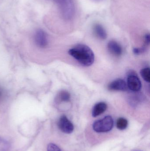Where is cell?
<instances>
[{
	"label": "cell",
	"instance_id": "1",
	"mask_svg": "<svg viewBox=\"0 0 150 151\" xmlns=\"http://www.w3.org/2000/svg\"><path fill=\"white\" fill-rule=\"evenodd\" d=\"M68 53L84 66H91L95 60L93 51L88 46L85 44L76 45L69 50Z\"/></svg>",
	"mask_w": 150,
	"mask_h": 151
},
{
	"label": "cell",
	"instance_id": "2",
	"mask_svg": "<svg viewBox=\"0 0 150 151\" xmlns=\"http://www.w3.org/2000/svg\"><path fill=\"white\" fill-rule=\"evenodd\" d=\"M114 126V121L111 116H106L103 119L96 121L92 128L97 133H106L111 131Z\"/></svg>",
	"mask_w": 150,
	"mask_h": 151
},
{
	"label": "cell",
	"instance_id": "3",
	"mask_svg": "<svg viewBox=\"0 0 150 151\" xmlns=\"http://www.w3.org/2000/svg\"><path fill=\"white\" fill-rule=\"evenodd\" d=\"M60 4L62 13L65 19H70L74 17L75 6L73 0H57Z\"/></svg>",
	"mask_w": 150,
	"mask_h": 151
},
{
	"label": "cell",
	"instance_id": "4",
	"mask_svg": "<svg viewBox=\"0 0 150 151\" xmlns=\"http://www.w3.org/2000/svg\"><path fill=\"white\" fill-rule=\"evenodd\" d=\"M128 88L134 92L140 91L141 88V82L136 73L134 72H129L128 75Z\"/></svg>",
	"mask_w": 150,
	"mask_h": 151
},
{
	"label": "cell",
	"instance_id": "5",
	"mask_svg": "<svg viewBox=\"0 0 150 151\" xmlns=\"http://www.w3.org/2000/svg\"><path fill=\"white\" fill-rule=\"evenodd\" d=\"M58 127L61 131L65 134H70L74 131L73 123L65 115H63L60 118L58 122Z\"/></svg>",
	"mask_w": 150,
	"mask_h": 151
},
{
	"label": "cell",
	"instance_id": "6",
	"mask_svg": "<svg viewBox=\"0 0 150 151\" xmlns=\"http://www.w3.org/2000/svg\"><path fill=\"white\" fill-rule=\"evenodd\" d=\"M108 88L112 91H126L127 90L128 87L124 80L118 79L112 81L108 85Z\"/></svg>",
	"mask_w": 150,
	"mask_h": 151
},
{
	"label": "cell",
	"instance_id": "7",
	"mask_svg": "<svg viewBox=\"0 0 150 151\" xmlns=\"http://www.w3.org/2000/svg\"><path fill=\"white\" fill-rule=\"evenodd\" d=\"M34 40L36 45L39 47H45L48 43L46 35L42 30H38L36 32L34 36Z\"/></svg>",
	"mask_w": 150,
	"mask_h": 151
},
{
	"label": "cell",
	"instance_id": "8",
	"mask_svg": "<svg viewBox=\"0 0 150 151\" xmlns=\"http://www.w3.org/2000/svg\"><path fill=\"white\" fill-rule=\"evenodd\" d=\"M107 49L109 52L114 56L119 57L122 55V47L115 41H109L107 44Z\"/></svg>",
	"mask_w": 150,
	"mask_h": 151
},
{
	"label": "cell",
	"instance_id": "9",
	"mask_svg": "<svg viewBox=\"0 0 150 151\" xmlns=\"http://www.w3.org/2000/svg\"><path fill=\"white\" fill-rule=\"evenodd\" d=\"M107 108V105L104 102H100L96 104L92 108V116L97 117L104 113Z\"/></svg>",
	"mask_w": 150,
	"mask_h": 151
},
{
	"label": "cell",
	"instance_id": "10",
	"mask_svg": "<svg viewBox=\"0 0 150 151\" xmlns=\"http://www.w3.org/2000/svg\"><path fill=\"white\" fill-rule=\"evenodd\" d=\"M93 31L94 35L100 40H105L107 37L106 31L101 25L97 24L93 27Z\"/></svg>",
	"mask_w": 150,
	"mask_h": 151
},
{
	"label": "cell",
	"instance_id": "11",
	"mask_svg": "<svg viewBox=\"0 0 150 151\" xmlns=\"http://www.w3.org/2000/svg\"><path fill=\"white\" fill-rule=\"evenodd\" d=\"M70 94L67 91H61L57 96V99L60 102H68L70 100Z\"/></svg>",
	"mask_w": 150,
	"mask_h": 151
},
{
	"label": "cell",
	"instance_id": "12",
	"mask_svg": "<svg viewBox=\"0 0 150 151\" xmlns=\"http://www.w3.org/2000/svg\"><path fill=\"white\" fill-rule=\"evenodd\" d=\"M128 122L127 119L123 118H120L116 122V127L119 130H123L127 127Z\"/></svg>",
	"mask_w": 150,
	"mask_h": 151
},
{
	"label": "cell",
	"instance_id": "13",
	"mask_svg": "<svg viewBox=\"0 0 150 151\" xmlns=\"http://www.w3.org/2000/svg\"><path fill=\"white\" fill-rule=\"evenodd\" d=\"M10 149V145L9 142L0 137V151H9Z\"/></svg>",
	"mask_w": 150,
	"mask_h": 151
},
{
	"label": "cell",
	"instance_id": "14",
	"mask_svg": "<svg viewBox=\"0 0 150 151\" xmlns=\"http://www.w3.org/2000/svg\"><path fill=\"white\" fill-rule=\"evenodd\" d=\"M141 75L143 79L147 82H150V70L149 68H144L141 71Z\"/></svg>",
	"mask_w": 150,
	"mask_h": 151
},
{
	"label": "cell",
	"instance_id": "15",
	"mask_svg": "<svg viewBox=\"0 0 150 151\" xmlns=\"http://www.w3.org/2000/svg\"><path fill=\"white\" fill-rule=\"evenodd\" d=\"M47 151H62L60 148L56 145L53 143L48 144L47 147Z\"/></svg>",
	"mask_w": 150,
	"mask_h": 151
},
{
	"label": "cell",
	"instance_id": "16",
	"mask_svg": "<svg viewBox=\"0 0 150 151\" xmlns=\"http://www.w3.org/2000/svg\"><path fill=\"white\" fill-rule=\"evenodd\" d=\"M146 50L145 47H143L141 48H135L134 49L133 52L135 55H140L143 53Z\"/></svg>",
	"mask_w": 150,
	"mask_h": 151
},
{
	"label": "cell",
	"instance_id": "17",
	"mask_svg": "<svg viewBox=\"0 0 150 151\" xmlns=\"http://www.w3.org/2000/svg\"><path fill=\"white\" fill-rule=\"evenodd\" d=\"M144 40H145V43L146 45H149L150 42V36L149 34H146L144 36Z\"/></svg>",
	"mask_w": 150,
	"mask_h": 151
},
{
	"label": "cell",
	"instance_id": "18",
	"mask_svg": "<svg viewBox=\"0 0 150 151\" xmlns=\"http://www.w3.org/2000/svg\"><path fill=\"white\" fill-rule=\"evenodd\" d=\"M3 96V92L1 90V89H0V99Z\"/></svg>",
	"mask_w": 150,
	"mask_h": 151
},
{
	"label": "cell",
	"instance_id": "19",
	"mask_svg": "<svg viewBox=\"0 0 150 151\" xmlns=\"http://www.w3.org/2000/svg\"><path fill=\"white\" fill-rule=\"evenodd\" d=\"M95 1H101V0H95Z\"/></svg>",
	"mask_w": 150,
	"mask_h": 151
}]
</instances>
